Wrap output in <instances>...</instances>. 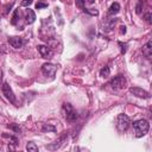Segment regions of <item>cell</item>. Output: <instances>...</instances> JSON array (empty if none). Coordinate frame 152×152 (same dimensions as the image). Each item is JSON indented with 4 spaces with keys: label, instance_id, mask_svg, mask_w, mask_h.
I'll use <instances>...</instances> for the list:
<instances>
[{
    "label": "cell",
    "instance_id": "obj_1",
    "mask_svg": "<svg viewBox=\"0 0 152 152\" xmlns=\"http://www.w3.org/2000/svg\"><path fill=\"white\" fill-rule=\"evenodd\" d=\"M132 125H133V128H134V132H135V137L137 138L144 137L148 132V129H150V124L145 119H140V120L133 121Z\"/></svg>",
    "mask_w": 152,
    "mask_h": 152
},
{
    "label": "cell",
    "instance_id": "obj_2",
    "mask_svg": "<svg viewBox=\"0 0 152 152\" xmlns=\"http://www.w3.org/2000/svg\"><path fill=\"white\" fill-rule=\"evenodd\" d=\"M62 110H63V114H64V118L66 121L69 122H74L77 120L78 115H77V112L74 109V107L68 103V102H64L63 106H62Z\"/></svg>",
    "mask_w": 152,
    "mask_h": 152
},
{
    "label": "cell",
    "instance_id": "obj_3",
    "mask_svg": "<svg viewBox=\"0 0 152 152\" xmlns=\"http://www.w3.org/2000/svg\"><path fill=\"white\" fill-rule=\"evenodd\" d=\"M131 126V120L128 118V115L121 113L118 115L116 118V128L119 132H126L128 129V127Z\"/></svg>",
    "mask_w": 152,
    "mask_h": 152
},
{
    "label": "cell",
    "instance_id": "obj_4",
    "mask_svg": "<svg viewBox=\"0 0 152 152\" xmlns=\"http://www.w3.org/2000/svg\"><path fill=\"white\" fill-rule=\"evenodd\" d=\"M126 78H125V76H122V75H118V76H115L114 78H112L110 80V82H109V84H110V87L113 88V89H122V88H125L126 87Z\"/></svg>",
    "mask_w": 152,
    "mask_h": 152
},
{
    "label": "cell",
    "instance_id": "obj_5",
    "mask_svg": "<svg viewBox=\"0 0 152 152\" xmlns=\"http://www.w3.org/2000/svg\"><path fill=\"white\" fill-rule=\"evenodd\" d=\"M1 91H2V95L13 104H15V96L13 94V90L12 88L10 87V84L7 82H5L2 86H1Z\"/></svg>",
    "mask_w": 152,
    "mask_h": 152
},
{
    "label": "cell",
    "instance_id": "obj_6",
    "mask_svg": "<svg viewBox=\"0 0 152 152\" xmlns=\"http://www.w3.org/2000/svg\"><path fill=\"white\" fill-rule=\"evenodd\" d=\"M56 71H57V66L55 64H52V63H44L42 65V72L45 76L53 77L56 75Z\"/></svg>",
    "mask_w": 152,
    "mask_h": 152
},
{
    "label": "cell",
    "instance_id": "obj_7",
    "mask_svg": "<svg viewBox=\"0 0 152 152\" xmlns=\"http://www.w3.org/2000/svg\"><path fill=\"white\" fill-rule=\"evenodd\" d=\"M10 45H12L14 49H20L26 44V40L23 39L21 37H10L8 38Z\"/></svg>",
    "mask_w": 152,
    "mask_h": 152
},
{
    "label": "cell",
    "instance_id": "obj_8",
    "mask_svg": "<svg viewBox=\"0 0 152 152\" xmlns=\"http://www.w3.org/2000/svg\"><path fill=\"white\" fill-rule=\"evenodd\" d=\"M129 91H131L133 95L138 96V97H142V99H150V93H148V91H146V90H144V89H141V88H138V87H132V88L129 89Z\"/></svg>",
    "mask_w": 152,
    "mask_h": 152
},
{
    "label": "cell",
    "instance_id": "obj_9",
    "mask_svg": "<svg viewBox=\"0 0 152 152\" xmlns=\"http://www.w3.org/2000/svg\"><path fill=\"white\" fill-rule=\"evenodd\" d=\"M37 49H38V51H39V53H40V56L43 58H50L52 56L51 49L48 48V46H45V45H38Z\"/></svg>",
    "mask_w": 152,
    "mask_h": 152
},
{
    "label": "cell",
    "instance_id": "obj_10",
    "mask_svg": "<svg viewBox=\"0 0 152 152\" xmlns=\"http://www.w3.org/2000/svg\"><path fill=\"white\" fill-rule=\"evenodd\" d=\"M142 55L146 58H151V56H152V43H151V40H148L142 46Z\"/></svg>",
    "mask_w": 152,
    "mask_h": 152
},
{
    "label": "cell",
    "instance_id": "obj_11",
    "mask_svg": "<svg viewBox=\"0 0 152 152\" xmlns=\"http://www.w3.org/2000/svg\"><path fill=\"white\" fill-rule=\"evenodd\" d=\"M36 20V14H34V12H33V10H27V12H26V23L27 24H32L33 21Z\"/></svg>",
    "mask_w": 152,
    "mask_h": 152
},
{
    "label": "cell",
    "instance_id": "obj_12",
    "mask_svg": "<svg viewBox=\"0 0 152 152\" xmlns=\"http://www.w3.org/2000/svg\"><path fill=\"white\" fill-rule=\"evenodd\" d=\"M119 11H120V5H119L118 2H113V4L110 5L109 10H108V13H109L110 15H114V14L119 13Z\"/></svg>",
    "mask_w": 152,
    "mask_h": 152
},
{
    "label": "cell",
    "instance_id": "obj_13",
    "mask_svg": "<svg viewBox=\"0 0 152 152\" xmlns=\"http://www.w3.org/2000/svg\"><path fill=\"white\" fill-rule=\"evenodd\" d=\"M145 5H146V2L144 0H139V2L135 6V13L137 14H141L142 11H144V8H145Z\"/></svg>",
    "mask_w": 152,
    "mask_h": 152
},
{
    "label": "cell",
    "instance_id": "obj_14",
    "mask_svg": "<svg viewBox=\"0 0 152 152\" xmlns=\"http://www.w3.org/2000/svg\"><path fill=\"white\" fill-rule=\"evenodd\" d=\"M109 74H110V69H109V66H103L101 70H100V76L101 77H108L109 76Z\"/></svg>",
    "mask_w": 152,
    "mask_h": 152
},
{
    "label": "cell",
    "instance_id": "obj_15",
    "mask_svg": "<svg viewBox=\"0 0 152 152\" xmlns=\"http://www.w3.org/2000/svg\"><path fill=\"white\" fill-rule=\"evenodd\" d=\"M26 150L30 151V152H37V151H38V146H37L34 142L30 141V142H27V145H26Z\"/></svg>",
    "mask_w": 152,
    "mask_h": 152
},
{
    "label": "cell",
    "instance_id": "obj_16",
    "mask_svg": "<svg viewBox=\"0 0 152 152\" xmlns=\"http://www.w3.org/2000/svg\"><path fill=\"white\" fill-rule=\"evenodd\" d=\"M83 11L86 12V13H88V14H90V15H97L99 14V11L97 10H94V8H83Z\"/></svg>",
    "mask_w": 152,
    "mask_h": 152
},
{
    "label": "cell",
    "instance_id": "obj_17",
    "mask_svg": "<svg viewBox=\"0 0 152 152\" xmlns=\"http://www.w3.org/2000/svg\"><path fill=\"white\" fill-rule=\"evenodd\" d=\"M18 15H19V11H18V10H15V11H14V13H13L12 20H11L12 25H15V24H17V21H18Z\"/></svg>",
    "mask_w": 152,
    "mask_h": 152
},
{
    "label": "cell",
    "instance_id": "obj_18",
    "mask_svg": "<svg viewBox=\"0 0 152 152\" xmlns=\"http://www.w3.org/2000/svg\"><path fill=\"white\" fill-rule=\"evenodd\" d=\"M45 7H48V4H46V2H44V1H38V2L36 4V8H37V10L45 8Z\"/></svg>",
    "mask_w": 152,
    "mask_h": 152
},
{
    "label": "cell",
    "instance_id": "obj_19",
    "mask_svg": "<svg viewBox=\"0 0 152 152\" xmlns=\"http://www.w3.org/2000/svg\"><path fill=\"white\" fill-rule=\"evenodd\" d=\"M33 1H34V0H21V6H23V7H27V6H30Z\"/></svg>",
    "mask_w": 152,
    "mask_h": 152
},
{
    "label": "cell",
    "instance_id": "obj_20",
    "mask_svg": "<svg viewBox=\"0 0 152 152\" xmlns=\"http://www.w3.org/2000/svg\"><path fill=\"white\" fill-rule=\"evenodd\" d=\"M144 18H145V20H146L148 24H151V23H152V20H151V12H150V11L144 15Z\"/></svg>",
    "mask_w": 152,
    "mask_h": 152
},
{
    "label": "cell",
    "instance_id": "obj_21",
    "mask_svg": "<svg viewBox=\"0 0 152 152\" xmlns=\"http://www.w3.org/2000/svg\"><path fill=\"white\" fill-rule=\"evenodd\" d=\"M43 131H51V132H53L55 131V127L53 126H50V125H44L43 126Z\"/></svg>",
    "mask_w": 152,
    "mask_h": 152
},
{
    "label": "cell",
    "instance_id": "obj_22",
    "mask_svg": "<svg viewBox=\"0 0 152 152\" xmlns=\"http://www.w3.org/2000/svg\"><path fill=\"white\" fill-rule=\"evenodd\" d=\"M75 2H76V5H77V7H80V8H84V2L82 1V0H75Z\"/></svg>",
    "mask_w": 152,
    "mask_h": 152
},
{
    "label": "cell",
    "instance_id": "obj_23",
    "mask_svg": "<svg viewBox=\"0 0 152 152\" xmlns=\"http://www.w3.org/2000/svg\"><path fill=\"white\" fill-rule=\"evenodd\" d=\"M119 45L121 46V52H122V53H125V52H126V46H127V45H126V44H122L121 42L119 43Z\"/></svg>",
    "mask_w": 152,
    "mask_h": 152
},
{
    "label": "cell",
    "instance_id": "obj_24",
    "mask_svg": "<svg viewBox=\"0 0 152 152\" xmlns=\"http://www.w3.org/2000/svg\"><path fill=\"white\" fill-rule=\"evenodd\" d=\"M82 1L84 2V5H86V4H89V5H90V4H94L95 0H82Z\"/></svg>",
    "mask_w": 152,
    "mask_h": 152
},
{
    "label": "cell",
    "instance_id": "obj_25",
    "mask_svg": "<svg viewBox=\"0 0 152 152\" xmlns=\"http://www.w3.org/2000/svg\"><path fill=\"white\" fill-rule=\"evenodd\" d=\"M121 33H126V26H121Z\"/></svg>",
    "mask_w": 152,
    "mask_h": 152
},
{
    "label": "cell",
    "instance_id": "obj_26",
    "mask_svg": "<svg viewBox=\"0 0 152 152\" xmlns=\"http://www.w3.org/2000/svg\"><path fill=\"white\" fill-rule=\"evenodd\" d=\"M2 76H4V72H2V70H1V68H0V82H1V80H2Z\"/></svg>",
    "mask_w": 152,
    "mask_h": 152
}]
</instances>
